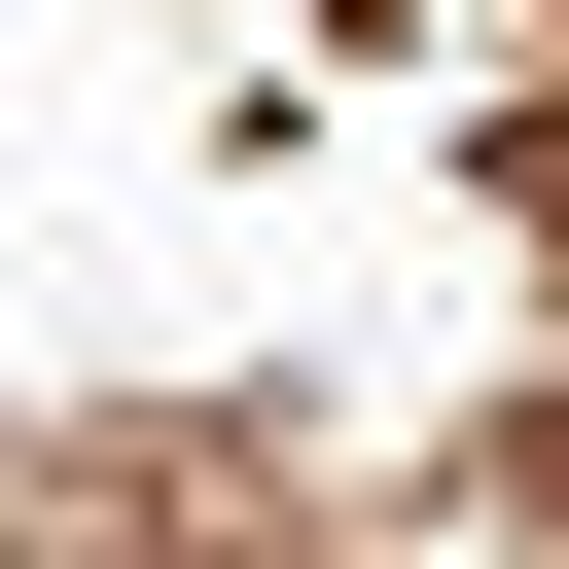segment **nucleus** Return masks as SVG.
Segmentation results:
<instances>
[]
</instances>
